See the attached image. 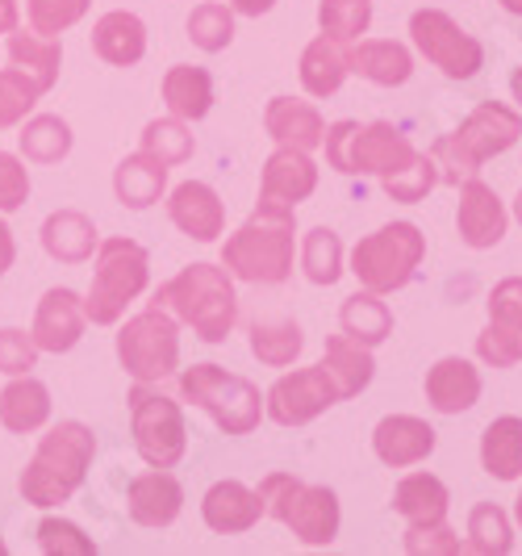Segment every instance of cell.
<instances>
[{
  "label": "cell",
  "mask_w": 522,
  "mask_h": 556,
  "mask_svg": "<svg viewBox=\"0 0 522 556\" xmlns=\"http://www.w3.org/2000/svg\"><path fill=\"white\" fill-rule=\"evenodd\" d=\"M510 92H514V101H519V113H522V67H514V76H510Z\"/></svg>",
  "instance_id": "obj_54"
},
{
  "label": "cell",
  "mask_w": 522,
  "mask_h": 556,
  "mask_svg": "<svg viewBox=\"0 0 522 556\" xmlns=\"http://www.w3.org/2000/svg\"><path fill=\"white\" fill-rule=\"evenodd\" d=\"M501 9L514 13V17H522V0H501Z\"/></svg>",
  "instance_id": "obj_55"
},
{
  "label": "cell",
  "mask_w": 522,
  "mask_h": 556,
  "mask_svg": "<svg viewBox=\"0 0 522 556\" xmlns=\"http://www.w3.org/2000/svg\"><path fill=\"white\" fill-rule=\"evenodd\" d=\"M318 26L334 42H356L372 26V0H322L318 4Z\"/></svg>",
  "instance_id": "obj_41"
},
{
  "label": "cell",
  "mask_w": 522,
  "mask_h": 556,
  "mask_svg": "<svg viewBox=\"0 0 522 556\" xmlns=\"http://www.w3.org/2000/svg\"><path fill=\"white\" fill-rule=\"evenodd\" d=\"M456 226H460V239L476 251L497 248V243L506 239L510 218H506V210H501L497 193L481 180V176L460 180V210H456Z\"/></svg>",
  "instance_id": "obj_15"
},
{
  "label": "cell",
  "mask_w": 522,
  "mask_h": 556,
  "mask_svg": "<svg viewBox=\"0 0 522 556\" xmlns=\"http://www.w3.org/2000/svg\"><path fill=\"white\" fill-rule=\"evenodd\" d=\"M481 469L497 481H519L522 477V418L501 415L481 435Z\"/></svg>",
  "instance_id": "obj_31"
},
{
  "label": "cell",
  "mask_w": 522,
  "mask_h": 556,
  "mask_svg": "<svg viewBox=\"0 0 522 556\" xmlns=\"http://www.w3.org/2000/svg\"><path fill=\"white\" fill-rule=\"evenodd\" d=\"M151 280V255L135 239H105L97 243V273L84 298V318L92 327H113L126 306Z\"/></svg>",
  "instance_id": "obj_6"
},
{
  "label": "cell",
  "mask_w": 522,
  "mask_h": 556,
  "mask_svg": "<svg viewBox=\"0 0 522 556\" xmlns=\"http://www.w3.org/2000/svg\"><path fill=\"white\" fill-rule=\"evenodd\" d=\"M180 393L184 402L201 406L218 422L226 435H251L264 418V393L251 386L247 377L226 372L221 364H193L180 372Z\"/></svg>",
  "instance_id": "obj_8"
},
{
  "label": "cell",
  "mask_w": 522,
  "mask_h": 556,
  "mask_svg": "<svg viewBox=\"0 0 522 556\" xmlns=\"http://www.w3.org/2000/svg\"><path fill=\"white\" fill-rule=\"evenodd\" d=\"M29 201V172L17 155L0 151V214H13Z\"/></svg>",
  "instance_id": "obj_47"
},
{
  "label": "cell",
  "mask_w": 522,
  "mask_h": 556,
  "mask_svg": "<svg viewBox=\"0 0 522 556\" xmlns=\"http://www.w3.org/2000/svg\"><path fill=\"white\" fill-rule=\"evenodd\" d=\"M339 323H343V334H352L359 343L377 348L393 334V309L381 302V293L364 289V293H352L343 309H339Z\"/></svg>",
  "instance_id": "obj_34"
},
{
  "label": "cell",
  "mask_w": 522,
  "mask_h": 556,
  "mask_svg": "<svg viewBox=\"0 0 522 556\" xmlns=\"http://www.w3.org/2000/svg\"><path fill=\"white\" fill-rule=\"evenodd\" d=\"M38 361V348H34V339L26 331H17V327H4L0 331V372H9V377H22L29 372Z\"/></svg>",
  "instance_id": "obj_48"
},
{
  "label": "cell",
  "mask_w": 522,
  "mask_h": 556,
  "mask_svg": "<svg viewBox=\"0 0 522 556\" xmlns=\"http://www.w3.org/2000/svg\"><path fill=\"white\" fill-rule=\"evenodd\" d=\"M259 502H264V515H272L276 523L293 531L302 544L309 548H327L339 535V498L327 485H309L293 473H268L259 481Z\"/></svg>",
  "instance_id": "obj_5"
},
{
  "label": "cell",
  "mask_w": 522,
  "mask_h": 556,
  "mask_svg": "<svg viewBox=\"0 0 522 556\" xmlns=\"http://www.w3.org/2000/svg\"><path fill=\"white\" fill-rule=\"evenodd\" d=\"M264 130L272 135L280 147H297V151H318L327 122L309 101H293V97H272L264 110Z\"/></svg>",
  "instance_id": "obj_21"
},
{
  "label": "cell",
  "mask_w": 522,
  "mask_h": 556,
  "mask_svg": "<svg viewBox=\"0 0 522 556\" xmlns=\"http://www.w3.org/2000/svg\"><path fill=\"white\" fill-rule=\"evenodd\" d=\"M468 553H481V556H506L514 548V531H510V519L497 502H476L468 510V540H464Z\"/></svg>",
  "instance_id": "obj_37"
},
{
  "label": "cell",
  "mask_w": 522,
  "mask_h": 556,
  "mask_svg": "<svg viewBox=\"0 0 522 556\" xmlns=\"http://www.w3.org/2000/svg\"><path fill=\"white\" fill-rule=\"evenodd\" d=\"M489 323L522 327V277H506L489 293Z\"/></svg>",
  "instance_id": "obj_50"
},
{
  "label": "cell",
  "mask_w": 522,
  "mask_h": 556,
  "mask_svg": "<svg viewBox=\"0 0 522 556\" xmlns=\"http://www.w3.org/2000/svg\"><path fill=\"white\" fill-rule=\"evenodd\" d=\"M297 218L280 205H255L247 223L221 243V268L251 285H280L293 277Z\"/></svg>",
  "instance_id": "obj_2"
},
{
  "label": "cell",
  "mask_w": 522,
  "mask_h": 556,
  "mask_svg": "<svg viewBox=\"0 0 522 556\" xmlns=\"http://www.w3.org/2000/svg\"><path fill=\"white\" fill-rule=\"evenodd\" d=\"M447 485H443L435 473H410L397 481V490H393V510L402 515V519H410L413 528H422V523H443L447 519Z\"/></svg>",
  "instance_id": "obj_30"
},
{
  "label": "cell",
  "mask_w": 522,
  "mask_h": 556,
  "mask_svg": "<svg viewBox=\"0 0 522 556\" xmlns=\"http://www.w3.org/2000/svg\"><path fill=\"white\" fill-rule=\"evenodd\" d=\"M318 189V164L309 151L297 147H276L264 164L259 180V205H280V210H297V201Z\"/></svg>",
  "instance_id": "obj_14"
},
{
  "label": "cell",
  "mask_w": 522,
  "mask_h": 556,
  "mask_svg": "<svg viewBox=\"0 0 522 556\" xmlns=\"http://www.w3.org/2000/svg\"><path fill=\"white\" fill-rule=\"evenodd\" d=\"M464 544H460V535L447 528V523H422V528H413L406 531V553H443V556H451V553H460Z\"/></svg>",
  "instance_id": "obj_49"
},
{
  "label": "cell",
  "mask_w": 522,
  "mask_h": 556,
  "mask_svg": "<svg viewBox=\"0 0 522 556\" xmlns=\"http://www.w3.org/2000/svg\"><path fill=\"white\" fill-rule=\"evenodd\" d=\"M9 59L42 92H51L59 80V67H63V47H59L55 38H47V34H17V29H9Z\"/></svg>",
  "instance_id": "obj_33"
},
{
  "label": "cell",
  "mask_w": 522,
  "mask_h": 556,
  "mask_svg": "<svg viewBox=\"0 0 522 556\" xmlns=\"http://www.w3.org/2000/svg\"><path fill=\"white\" fill-rule=\"evenodd\" d=\"M164 101L171 117L201 122L205 113L214 110V76L205 67H193V63H176V67H167L164 76Z\"/></svg>",
  "instance_id": "obj_27"
},
{
  "label": "cell",
  "mask_w": 522,
  "mask_h": 556,
  "mask_svg": "<svg viewBox=\"0 0 522 556\" xmlns=\"http://www.w3.org/2000/svg\"><path fill=\"white\" fill-rule=\"evenodd\" d=\"M151 306L167 309L171 318H180L184 327H193L196 339L205 343H226L234 323H239V298H234V280L218 264H189L176 277L160 285Z\"/></svg>",
  "instance_id": "obj_1"
},
{
  "label": "cell",
  "mask_w": 522,
  "mask_h": 556,
  "mask_svg": "<svg viewBox=\"0 0 522 556\" xmlns=\"http://www.w3.org/2000/svg\"><path fill=\"white\" fill-rule=\"evenodd\" d=\"M322 368L330 372V381L339 386V397H356L372 386L377 377V361H372V348L359 343L352 334H330L327 339V356H322Z\"/></svg>",
  "instance_id": "obj_25"
},
{
  "label": "cell",
  "mask_w": 522,
  "mask_h": 556,
  "mask_svg": "<svg viewBox=\"0 0 522 556\" xmlns=\"http://www.w3.org/2000/svg\"><path fill=\"white\" fill-rule=\"evenodd\" d=\"M167 189V164L164 160H155V155H147V151H135V155H126L117 172H113V193L122 205H130V210H147V205H155Z\"/></svg>",
  "instance_id": "obj_26"
},
{
  "label": "cell",
  "mask_w": 522,
  "mask_h": 556,
  "mask_svg": "<svg viewBox=\"0 0 522 556\" xmlns=\"http://www.w3.org/2000/svg\"><path fill=\"white\" fill-rule=\"evenodd\" d=\"M88 4L92 0H29V29L55 38V34H63V29H72L80 22L84 13H88Z\"/></svg>",
  "instance_id": "obj_44"
},
{
  "label": "cell",
  "mask_w": 522,
  "mask_h": 556,
  "mask_svg": "<svg viewBox=\"0 0 522 556\" xmlns=\"http://www.w3.org/2000/svg\"><path fill=\"white\" fill-rule=\"evenodd\" d=\"M322 147H327V164L343 176H389L413 160V142L389 122L359 126L352 117H343L327 126Z\"/></svg>",
  "instance_id": "obj_7"
},
{
  "label": "cell",
  "mask_w": 522,
  "mask_h": 556,
  "mask_svg": "<svg viewBox=\"0 0 522 556\" xmlns=\"http://www.w3.org/2000/svg\"><path fill=\"white\" fill-rule=\"evenodd\" d=\"M130 418H135V447L151 469H171L180 465L189 447V427L176 397L151 390V381H138L130 390Z\"/></svg>",
  "instance_id": "obj_10"
},
{
  "label": "cell",
  "mask_w": 522,
  "mask_h": 556,
  "mask_svg": "<svg viewBox=\"0 0 522 556\" xmlns=\"http://www.w3.org/2000/svg\"><path fill=\"white\" fill-rule=\"evenodd\" d=\"M302 268L309 285H334L343 277V243L330 226H314L302 243Z\"/></svg>",
  "instance_id": "obj_38"
},
{
  "label": "cell",
  "mask_w": 522,
  "mask_h": 556,
  "mask_svg": "<svg viewBox=\"0 0 522 556\" xmlns=\"http://www.w3.org/2000/svg\"><path fill=\"white\" fill-rule=\"evenodd\" d=\"M347 72L381 84V88H397L413 76V55L393 38H359L347 51Z\"/></svg>",
  "instance_id": "obj_23"
},
{
  "label": "cell",
  "mask_w": 522,
  "mask_h": 556,
  "mask_svg": "<svg viewBox=\"0 0 522 556\" xmlns=\"http://www.w3.org/2000/svg\"><path fill=\"white\" fill-rule=\"evenodd\" d=\"M476 356L489 368H514L522 361V327L489 323L485 331L476 334Z\"/></svg>",
  "instance_id": "obj_45"
},
{
  "label": "cell",
  "mask_w": 522,
  "mask_h": 556,
  "mask_svg": "<svg viewBox=\"0 0 522 556\" xmlns=\"http://www.w3.org/2000/svg\"><path fill=\"white\" fill-rule=\"evenodd\" d=\"M519 139H522V113L501 105V101H481L451 135H443L431 147V160L440 167V185H460L468 176H476L485 160L510 151Z\"/></svg>",
  "instance_id": "obj_4"
},
{
  "label": "cell",
  "mask_w": 522,
  "mask_h": 556,
  "mask_svg": "<svg viewBox=\"0 0 522 556\" xmlns=\"http://www.w3.org/2000/svg\"><path fill=\"white\" fill-rule=\"evenodd\" d=\"M117 361L135 381H164L180 368V331L167 309L151 306L117 331Z\"/></svg>",
  "instance_id": "obj_11"
},
{
  "label": "cell",
  "mask_w": 522,
  "mask_h": 556,
  "mask_svg": "<svg viewBox=\"0 0 522 556\" xmlns=\"http://www.w3.org/2000/svg\"><path fill=\"white\" fill-rule=\"evenodd\" d=\"M410 38L447 80H472L485 67V47L443 9H418L410 17Z\"/></svg>",
  "instance_id": "obj_12"
},
{
  "label": "cell",
  "mask_w": 522,
  "mask_h": 556,
  "mask_svg": "<svg viewBox=\"0 0 522 556\" xmlns=\"http://www.w3.org/2000/svg\"><path fill=\"white\" fill-rule=\"evenodd\" d=\"M435 185H440V167H435L431 155H422V151H413V160L406 167L381 176V189H385L393 201H406V205L426 201V193H431Z\"/></svg>",
  "instance_id": "obj_42"
},
{
  "label": "cell",
  "mask_w": 522,
  "mask_h": 556,
  "mask_svg": "<svg viewBox=\"0 0 522 556\" xmlns=\"http://www.w3.org/2000/svg\"><path fill=\"white\" fill-rule=\"evenodd\" d=\"M189 38L193 47H201L205 55H218L234 42V9L218 4V0H205L189 13Z\"/></svg>",
  "instance_id": "obj_40"
},
{
  "label": "cell",
  "mask_w": 522,
  "mask_h": 556,
  "mask_svg": "<svg viewBox=\"0 0 522 556\" xmlns=\"http://www.w3.org/2000/svg\"><path fill=\"white\" fill-rule=\"evenodd\" d=\"M481 397V372L464 361V356H443L431 372H426V402L440 415H464Z\"/></svg>",
  "instance_id": "obj_22"
},
{
  "label": "cell",
  "mask_w": 522,
  "mask_h": 556,
  "mask_svg": "<svg viewBox=\"0 0 522 556\" xmlns=\"http://www.w3.org/2000/svg\"><path fill=\"white\" fill-rule=\"evenodd\" d=\"M201 519L218 535H243L264 519V502L243 481H218V485H209V494L201 502Z\"/></svg>",
  "instance_id": "obj_20"
},
{
  "label": "cell",
  "mask_w": 522,
  "mask_h": 556,
  "mask_svg": "<svg viewBox=\"0 0 522 556\" xmlns=\"http://www.w3.org/2000/svg\"><path fill=\"white\" fill-rule=\"evenodd\" d=\"M347 80V51L327 34H318L302 55V88L309 97H334Z\"/></svg>",
  "instance_id": "obj_32"
},
{
  "label": "cell",
  "mask_w": 522,
  "mask_h": 556,
  "mask_svg": "<svg viewBox=\"0 0 522 556\" xmlns=\"http://www.w3.org/2000/svg\"><path fill=\"white\" fill-rule=\"evenodd\" d=\"M17 29V0H0V34Z\"/></svg>",
  "instance_id": "obj_53"
},
{
  "label": "cell",
  "mask_w": 522,
  "mask_h": 556,
  "mask_svg": "<svg viewBox=\"0 0 522 556\" xmlns=\"http://www.w3.org/2000/svg\"><path fill=\"white\" fill-rule=\"evenodd\" d=\"M426 255V235L413 223H389L372 235H364L352 251V273L372 293H397L406 289Z\"/></svg>",
  "instance_id": "obj_9"
},
{
  "label": "cell",
  "mask_w": 522,
  "mask_h": 556,
  "mask_svg": "<svg viewBox=\"0 0 522 556\" xmlns=\"http://www.w3.org/2000/svg\"><path fill=\"white\" fill-rule=\"evenodd\" d=\"M92 456H97V435L84 422H76V418L55 422L42 435L34 460L22 473V498L38 510H51L59 502H67L84 485Z\"/></svg>",
  "instance_id": "obj_3"
},
{
  "label": "cell",
  "mask_w": 522,
  "mask_h": 556,
  "mask_svg": "<svg viewBox=\"0 0 522 556\" xmlns=\"http://www.w3.org/2000/svg\"><path fill=\"white\" fill-rule=\"evenodd\" d=\"M0 553H4V540H0Z\"/></svg>",
  "instance_id": "obj_58"
},
{
  "label": "cell",
  "mask_w": 522,
  "mask_h": 556,
  "mask_svg": "<svg viewBox=\"0 0 522 556\" xmlns=\"http://www.w3.org/2000/svg\"><path fill=\"white\" fill-rule=\"evenodd\" d=\"M38 97H42V88L29 80L22 67H4L0 72V130L26 122V113L38 105Z\"/></svg>",
  "instance_id": "obj_43"
},
{
  "label": "cell",
  "mask_w": 522,
  "mask_h": 556,
  "mask_svg": "<svg viewBox=\"0 0 522 556\" xmlns=\"http://www.w3.org/2000/svg\"><path fill=\"white\" fill-rule=\"evenodd\" d=\"M514 519H519V528H522V490H519V502H514Z\"/></svg>",
  "instance_id": "obj_56"
},
{
  "label": "cell",
  "mask_w": 522,
  "mask_h": 556,
  "mask_svg": "<svg viewBox=\"0 0 522 556\" xmlns=\"http://www.w3.org/2000/svg\"><path fill=\"white\" fill-rule=\"evenodd\" d=\"M42 251L59 264H84L97 251V226L80 210H59L42 223Z\"/></svg>",
  "instance_id": "obj_28"
},
{
  "label": "cell",
  "mask_w": 522,
  "mask_h": 556,
  "mask_svg": "<svg viewBox=\"0 0 522 556\" xmlns=\"http://www.w3.org/2000/svg\"><path fill=\"white\" fill-rule=\"evenodd\" d=\"M17 142H22V155L29 164H59L72 151V126L55 113H38L22 126Z\"/></svg>",
  "instance_id": "obj_36"
},
{
  "label": "cell",
  "mask_w": 522,
  "mask_h": 556,
  "mask_svg": "<svg viewBox=\"0 0 522 556\" xmlns=\"http://www.w3.org/2000/svg\"><path fill=\"white\" fill-rule=\"evenodd\" d=\"M167 218L176 223V230H184L196 243H214L226 230V210H221L218 193L201 180H184L176 185L167 197Z\"/></svg>",
  "instance_id": "obj_18"
},
{
  "label": "cell",
  "mask_w": 522,
  "mask_h": 556,
  "mask_svg": "<svg viewBox=\"0 0 522 556\" xmlns=\"http://www.w3.org/2000/svg\"><path fill=\"white\" fill-rule=\"evenodd\" d=\"M514 218H519V223H522V193L514 197Z\"/></svg>",
  "instance_id": "obj_57"
},
{
  "label": "cell",
  "mask_w": 522,
  "mask_h": 556,
  "mask_svg": "<svg viewBox=\"0 0 522 556\" xmlns=\"http://www.w3.org/2000/svg\"><path fill=\"white\" fill-rule=\"evenodd\" d=\"M92 51L113 63V67H135L138 59L147 55V26L138 13L113 9L92 26Z\"/></svg>",
  "instance_id": "obj_24"
},
{
  "label": "cell",
  "mask_w": 522,
  "mask_h": 556,
  "mask_svg": "<svg viewBox=\"0 0 522 556\" xmlns=\"http://www.w3.org/2000/svg\"><path fill=\"white\" fill-rule=\"evenodd\" d=\"M84 302L80 293H72V289H47L42 293V302H38V314H34V348L38 352H72L76 343H80L84 334Z\"/></svg>",
  "instance_id": "obj_16"
},
{
  "label": "cell",
  "mask_w": 522,
  "mask_h": 556,
  "mask_svg": "<svg viewBox=\"0 0 522 556\" xmlns=\"http://www.w3.org/2000/svg\"><path fill=\"white\" fill-rule=\"evenodd\" d=\"M47 418H51V393H47L42 381H34L29 372L13 377V381L0 390V422H4L9 431L26 435V431H38Z\"/></svg>",
  "instance_id": "obj_29"
},
{
  "label": "cell",
  "mask_w": 522,
  "mask_h": 556,
  "mask_svg": "<svg viewBox=\"0 0 522 556\" xmlns=\"http://www.w3.org/2000/svg\"><path fill=\"white\" fill-rule=\"evenodd\" d=\"M138 151H147V155H155V160H164V164L171 167V164L193 160L196 142H193V130H189L180 117H155V122H147Z\"/></svg>",
  "instance_id": "obj_39"
},
{
  "label": "cell",
  "mask_w": 522,
  "mask_h": 556,
  "mask_svg": "<svg viewBox=\"0 0 522 556\" xmlns=\"http://www.w3.org/2000/svg\"><path fill=\"white\" fill-rule=\"evenodd\" d=\"M126 506H130V519L138 528H167V523H176V515L184 506V485L167 469H147L130 481Z\"/></svg>",
  "instance_id": "obj_19"
},
{
  "label": "cell",
  "mask_w": 522,
  "mask_h": 556,
  "mask_svg": "<svg viewBox=\"0 0 522 556\" xmlns=\"http://www.w3.org/2000/svg\"><path fill=\"white\" fill-rule=\"evenodd\" d=\"M372 452L385 460L389 469H410L435 452V427L426 418L389 415L372 431Z\"/></svg>",
  "instance_id": "obj_17"
},
{
  "label": "cell",
  "mask_w": 522,
  "mask_h": 556,
  "mask_svg": "<svg viewBox=\"0 0 522 556\" xmlns=\"http://www.w3.org/2000/svg\"><path fill=\"white\" fill-rule=\"evenodd\" d=\"M38 548L51 556H92L97 544L67 519H42L38 523Z\"/></svg>",
  "instance_id": "obj_46"
},
{
  "label": "cell",
  "mask_w": 522,
  "mask_h": 556,
  "mask_svg": "<svg viewBox=\"0 0 522 556\" xmlns=\"http://www.w3.org/2000/svg\"><path fill=\"white\" fill-rule=\"evenodd\" d=\"M305 334L293 318H255L251 323V352L255 361L272 364V368H289L302 356Z\"/></svg>",
  "instance_id": "obj_35"
},
{
  "label": "cell",
  "mask_w": 522,
  "mask_h": 556,
  "mask_svg": "<svg viewBox=\"0 0 522 556\" xmlns=\"http://www.w3.org/2000/svg\"><path fill=\"white\" fill-rule=\"evenodd\" d=\"M339 397V386L330 381V372L322 364L314 368H293L276 381L272 390L264 393V415L280 422V427H305L318 415H327Z\"/></svg>",
  "instance_id": "obj_13"
},
{
  "label": "cell",
  "mask_w": 522,
  "mask_h": 556,
  "mask_svg": "<svg viewBox=\"0 0 522 556\" xmlns=\"http://www.w3.org/2000/svg\"><path fill=\"white\" fill-rule=\"evenodd\" d=\"M272 4L276 0H230V9H234V13H243V17H264Z\"/></svg>",
  "instance_id": "obj_52"
},
{
  "label": "cell",
  "mask_w": 522,
  "mask_h": 556,
  "mask_svg": "<svg viewBox=\"0 0 522 556\" xmlns=\"http://www.w3.org/2000/svg\"><path fill=\"white\" fill-rule=\"evenodd\" d=\"M13 255H17V243H13V230H9L4 214H0V277L13 268Z\"/></svg>",
  "instance_id": "obj_51"
}]
</instances>
